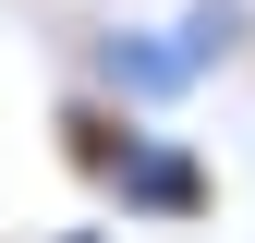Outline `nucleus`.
I'll list each match as a JSON object with an SVG mask.
<instances>
[{
    "label": "nucleus",
    "instance_id": "nucleus-3",
    "mask_svg": "<svg viewBox=\"0 0 255 243\" xmlns=\"http://www.w3.org/2000/svg\"><path fill=\"white\" fill-rule=\"evenodd\" d=\"M134 134H146V122L122 110V98H98V85H61V98H49V158L73 170L85 195L122 170V146H134Z\"/></svg>",
    "mask_w": 255,
    "mask_h": 243
},
{
    "label": "nucleus",
    "instance_id": "nucleus-1",
    "mask_svg": "<svg viewBox=\"0 0 255 243\" xmlns=\"http://www.w3.org/2000/svg\"><path fill=\"white\" fill-rule=\"evenodd\" d=\"M85 85L122 98L134 122H158V110H182V98L207 85V61L170 37V12H158V24H98V37H85Z\"/></svg>",
    "mask_w": 255,
    "mask_h": 243
},
{
    "label": "nucleus",
    "instance_id": "nucleus-2",
    "mask_svg": "<svg viewBox=\"0 0 255 243\" xmlns=\"http://www.w3.org/2000/svg\"><path fill=\"white\" fill-rule=\"evenodd\" d=\"M98 195L122 207V219H170V231H195V219H219V170H207V146H182V134H146L122 146V170L98 182Z\"/></svg>",
    "mask_w": 255,
    "mask_h": 243
},
{
    "label": "nucleus",
    "instance_id": "nucleus-4",
    "mask_svg": "<svg viewBox=\"0 0 255 243\" xmlns=\"http://www.w3.org/2000/svg\"><path fill=\"white\" fill-rule=\"evenodd\" d=\"M49 243H110V231H49Z\"/></svg>",
    "mask_w": 255,
    "mask_h": 243
}]
</instances>
